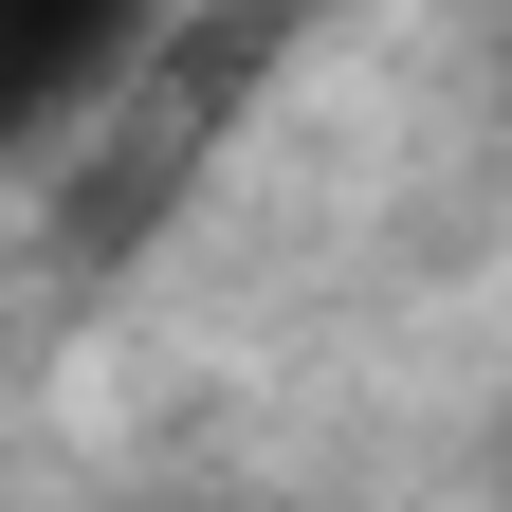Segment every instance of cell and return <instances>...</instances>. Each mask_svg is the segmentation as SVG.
<instances>
[{
  "instance_id": "obj_1",
  "label": "cell",
  "mask_w": 512,
  "mask_h": 512,
  "mask_svg": "<svg viewBox=\"0 0 512 512\" xmlns=\"http://www.w3.org/2000/svg\"><path fill=\"white\" fill-rule=\"evenodd\" d=\"M128 74H147L128 0H0V183L55 165L92 110H128Z\"/></svg>"
}]
</instances>
